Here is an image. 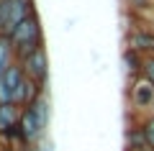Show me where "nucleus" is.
<instances>
[{
    "label": "nucleus",
    "instance_id": "nucleus-1",
    "mask_svg": "<svg viewBox=\"0 0 154 151\" xmlns=\"http://www.w3.org/2000/svg\"><path fill=\"white\" fill-rule=\"evenodd\" d=\"M46 125H49V100H46V92L38 100H33L28 108L21 110V120H18V131H21V138L26 146H33L41 136H44Z\"/></svg>",
    "mask_w": 154,
    "mask_h": 151
},
{
    "label": "nucleus",
    "instance_id": "nucleus-2",
    "mask_svg": "<svg viewBox=\"0 0 154 151\" xmlns=\"http://www.w3.org/2000/svg\"><path fill=\"white\" fill-rule=\"evenodd\" d=\"M13 44V51H16V59H23L26 54H31L33 49L44 46V31H41V21H38L36 13L26 18L23 23H18L11 33H8Z\"/></svg>",
    "mask_w": 154,
    "mask_h": 151
},
{
    "label": "nucleus",
    "instance_id": "nucleus-3",
    "mask_svg": "<svg viewBox=\"0 0 154 151\" xmlns=\"http://www.w3.org/2000/svg\"><path fill=\"white\" fill-rule=\"evenodd\" d=\"M128 105H131V113L136 115V120L154 115V85L146 77L131 80V85H128Z\"/></svg>",
    "mask_w": 154,
    "mask_h": 151
},
{
    "label": "nucleus",
    "instance_id": "nucleus-4",
    "mask_svg": "<svg viewBox=\"0 0 154 151\" xmlns=\"http://www.w3.org/2000/svg\"><path fill=\"white\" fill-rule=\"evenodd\" d=\"M31 13H36L33 11V0H0V33L8 36Z\"/></svg>",
    "mask_w": 154,
    "mask_h": 151
},
{
    "label": "nucleus",
    "instance_id": "nucleus-5",
    "mask_svg": "<svg viewBox=\"0 0 154 151\" xmlns=\"http://www.w3.org/2000/svg\"><path fill=\"white\" fill-rule=\"evenodd\" d=\"M18 62H21V67H23L28 80H33L36 85H41L46 90V80H49V56H46V49L38 46V49H33L31 54H26Z\"/></svg>",
    "mask_w": 154,
    "mask_h": 151
},
{
    "label": "nucleus",
    "instance_id": "nucleus-6",
    "mask_svg": "<svg viewBox=\"0 0 154 151\" xmlns=\"http://www.w3.org/2000/svg\"><path fill=\"white\" fill-rule=\"evenodd\" d=\"M23 80H26V72H23L21 62L16 59V62L5 69V74L0 77V105L13 103V95L18 92V87H21Z\"/></svg>",
    "mask_w": 154,
    "mask_h": 151
},
{
    "label": "nucleus",
    "instance_id": "nucleus-7",
    "mask_svg": "<svg viewBox=\"0 0 154 151\" xmlns=\"http://www.w3.org/2000/svg\"><path fill=\"white\" fill-rule=\"evenodd\" d=\"M126 49H134L139 54H154V31H149L146 26H136L131 28L128 33V46Z\"/></svg>",
    "mask_w": 154,
    "mask_h": 151
},
{
    "label": "nucleus",
    "instance_id": "nucleus-8",
    "mask_svg": "<svg viewBox=\"0 0 154 151\" xmlns=\"http://www.w3.org/2000/svg\"><path fill=\"white\" fill-rule=\"evenodd\" d=\"M18 120H21V108L18 105L13 103L0 105V138H8L18 128Z\"/></svg>",
    "mask_w": 154,
    "mask_h": 151
},
{
    "label": "nucleus",
    "instance_id": "nucleus-9",
    "mask_svg": "<svg viewBox=\"0 0 154 151\" xmlns=\"http://www.w3.org/2000/svg\"><path fill=\"white\" fill-rule=\"evenodd\" d=\"M126 151H152L146 136H144L141 120H134V123L126 128Z\"/></svg>",
    "mask_w": 154,
    "mask_h": 151
},
{
    "label": "nucleus",
    "instance_id": "nucleus-10",
    "mask_svg": "<svg viewBox=\"0 0 154 151\" xmlns=\"http://www.w3.org/2000/svg\"><path fill=\"white\" fill-rule=\"evenodd\" d=\"M123 64H126L128 77L136 80V77H141V69H144V54H139L134 49H126L123 51Z\"/></svg>",
    "mask_w": 154,
    "mask_h": 151
},
{
    "label": "nucleus",
    "instance_id": "nucleus-11",
    "mask_svg": "<svg viewBox=\"0 0 154 151\" xmlns=\"http://www.w3.org/2000/svg\"><path fill=\"white\" fill-rule=\"evenodd\" d=\"M16 62V51H13V44L8 36H3L0 33V77L5 74V69Z\"/></svg>",
    "mask_w": 154,
    "mask_h": 151
},
{
    "label": "nucleus",
    "instance_id": "nucleus-12",
    "mask_svg": "<svg viewBox=\"0 0 154 151\" xmlns=\"http://www.w3.org/2000/svg\"><path fill=\"white\" fill-rule=\"evenodd\" d=\"M141 128H144V136L149 141V149L154 151V115H149V118L141 120Z\"/></svg>",
    "mask_w": 154,
    "mask_h": 151
},
{
    "label": "nucleus",
    "instance_id": "nucleus-13",
    "mask_svg": "<svg viewBox=\"0 0 154 151\" xmlns=\"http://www.w3.org/2000/svg\"><path fill=\"white\" fill-rule=\"evenodd\" d=\"M141 77H146V80L154 85V54H146V56H144V69H141Z\"/></svg>",
    "mask_w": 154,
    "mask_h": 151
},
{
    "label": "nucleus",
    "instance_id": "nucleus-14",
    "mask_svg": "<svg viewBox=\"0 0 154 151\" xmlns=\"http://www.w3.org/2000/svg\"><path fill=\"white\" fill-rule=\"evenodd\" d=\"M126 3H128L131 8H136V11H144V8H149V5H152L154 0H126Z\"/></svg>",
    "mask_w": 154,
    "mask_h": 151
}]
</instances>
